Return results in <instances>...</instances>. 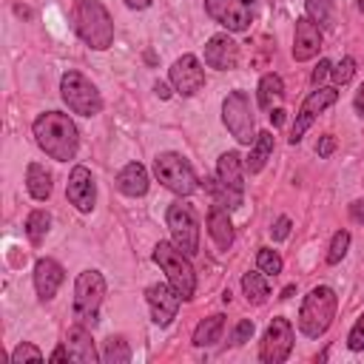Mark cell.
Wrapping results in <instances>:
<instances>
[{
    "mask_svg": "<svg viewBox=\"0 0 364 364\" xmlns=\"http://www.w3.org/2000/svg\"><path fill=\"white\" fill-rule=\"evenodd\" d=\"M165 222H168V230H171V236H173V245H176L179 250H185L188 256H193V253L199 250V222H196L191 205L173 202V205L168 208Z\"/></svg>",
    "mask_w": 364,
    "mask_h": 364,
    "instance_id": "cell-9",
    "label": "cell"
},
{
    "mask_svg": "<svg viewBox=\"0 0 364 364\" xmlns=\"http://www.w3.org/2000/svg\"><path fill=\"white\" fill-rule=\"evenodd\" d=\"M145 299H148L151 316H154V321H156L159 327L171 324V321L176 318L179 304H182V296L173 290L171 282H168V284H165V282H162V284H151V287L145 290Z\"/></svg>",
    "mask_w": 364,
    "mask_h": 364,
    "instance_id": "cell-15",
    "label": "cell"
},
{
    "mask_svg": "<svg viewBox=\"0 0 364 364\" xmlns=\"http://www.w3.org/2000/svg\"><path fill=\"white\" fill-rule=\"evenodd\" d=\"M336 100H338V91H336V88H316V91L301 102V108H299V114H296V122H293V128H290V145L301 142V136H304V131L313 125V119H316L327 105H333Z\"/></svg>",
    "mask_w": 364,
    "mask_h": 364,
    "instance_id": "cell-13",
    "label": "cell"
},
{
    "mask_svg": "<svg viewBox=\"0 0 364 364\" xmlns=\"http://www.w3.org/2000/svg\"><path fill=\"white\" fill-rule=\"evenodd\" d=\"M208 233L219 250H228L233 245V222H230L228 208L222 202H213V208L208 213Z\"/></svg>",
    "mask_w": 364,
    "mask_h": 364,
    "instance_id": "cell-21",
    "label": "cell"
},
{
    "mask_svg": "<svg viewBox=\"0 0 364 364\" xmlns=\"http://www.w3.org/2000/svg\"><path fill=\"white\" fill-rule=\"evenodd\" d=\"M290 350H293V327H290L287 318L276 316V318L267 324L264 336H262L259 358H262L264 364H282V361L290 355Z\"/></svg>",
    "mask_w": 364,
    "mask_h": 364,
    "instance_id": "cell-11",
    "label": "cell"
},
{
    "mask_svg": "<svg viewBox=\"0 0 364 364\" xmlns=\"http://www.w3.org/2000/svg\"><path fill=\"white\" fill-rule=\"evenodd\" d=\"M26 188H28V193H31L37 202L48 199V196H51V173H48L40 162H31V165L26 168Z\"/></svg>",
    "mask_w": 364,
    "mask_h": 364,
    "instance_id": "cell-24",
    "label": "cell"
},
{
    "mask_svg": "<svg viewBox=\"0 0 364 364\" xmlns=\"http://www.w3.org/2000/svg\"><path fill=\"white\" fill-rule=\"evenodd\" d=\"M347 247H350V233L347 230H336L333 242H330V250H327V264H338L347 256Z\"/></svg>",
    "mask_w": 364,
    "mask_h": 364,
    "instance_id": "cell-32",
    "label": "cell"
},
{
    "mask_svg": "<svg viewBox=\"0 0 364 364\" xmlns=\"http://www.w3.org/2000/svg\"><path fill=\"white\" fill-rule=\"evenodd\" d=\"M270 154H273V134L270 131H262L256 136V142L250 145V154L245 159V171L247 173H259L264 168V162L270 159Z\"/></svg>",
    "mask_w": 364,
    "mask_h": 364,
    "instance_id": "cell-23",
    "label": "cell"
},
{
    "mask_svg": "<svg viewBox=\"0 0 364 364\" xmlns=\"http://www.w3.org/2000/svg\"><path fill=\"white\" fill-rule=\"evenodd\" d=\"M154 91H156V97H162V100H168V97H171V91H168V85H165V82H156V85H154Z\"/></svg>",
    "mask_w": 364,
    "mask_h": 364,
    "instance_id": "cell-44",
    "label": "cell"
},
{
    "mask_svg": "<svg viewBox=\"0 0 364 364\" xmlns=\"http://www.w3.org/2000/svg\"><path fill=\"white\" fill-rule=\"evenodd\" d=\"M250 336H253V321H250V318H242V321L233 327V336H230V341L239 347V344L250 341Z\"/></svg>",
    "mask_w": 364,
    "mask_h": 364,
    "instance_id": "cell-36",
    "label": "cell"
},
{
    "mask_svg": "<svg viewBox=\"0 0 364 364\" xmlns=\"http://www.w3.org/2000/svg\"><path fill=\"white\" fill-rule=\"evenodd\" d=\"M333 151H336V136H333V134H324V136L318 139V145H316V154L324 159V156H330Z\"/></svg>",
    "mask_w": 364,
    "mask_h": 364,
    "instance_id": "cell-38",
    "label": "cell"
},
{
    "mask_svg": "<svg viewBox=\"0 0 364 364\" xmlns=\"http://www.w3.org/2000/svg\"><path fill=\"white\" fill-rule=\"evenodd\" d=\"M253 3L256 0H205V11L228 31H247L253 23Z\"/></svg>",
    "mask_w": 364,
    "mask_h": 364,
    "instance_id": "cell-10",
    "label": "cell"
},
{
    "mask_svg": "<svg viewBox=\"0 0 364 364\" xmlns=\"http://www.w3.org/2000/svg\"><path fill=\"white\" fill-rule=\"evenodd\" d=\"M205 63L216 71H230L239 63V46L228 34H213L205 46Z\"/></svg>",
    "mask_w": 364,
    "mask_h": 364,
    "instance_id": "cell-17",
    "label": "cell"
},
{
    "mask_svg": "<svg viewBox=\"0 0 364 364\" xmlns=\"http://www.w3.org/2000/svg\"><path fill=\"white\" fill-rule=\"evenodd\" d=\"M222 122L225 128L233 134L236 142L242 145H253L256 142V119H253V108H250V97L245 91H230L222 102Z\"/></svg>",
    "mask_w": 364,
    "mask_h": 364,
    "instance_id": "cell-8",
    "label": "cell"
},
{
    "mask_svg": "<svg viewBox=\"0 0 364 364\" xmlns=\"http://www.w3.org/2000/svg\"><path fill=\"white\" fill-rule=\"evenodd\" d=\"M60 97L80 117H94V114L102 111V97H100L97 85L85 74H80V71H65L63 74V80H60Z\"/></svg>",
    "mask_w": 364,
    "mask_h": 364,
    "instance_id": "cell-7",
    "label": "cell"
},
{
    "mask_svg": "<svg viewBox=\"0 0 364 364\" xmlns=\"http://www.w3.org/2000/svg\"><path fill=\"white\" fill-rule=\"evenodd\" d=\"M171 82L182 97H193L205 85V68L193 54H182L171 65Z\"/></svg>",
    "mask_w": 364,
    "mask_h": 364,
    "instance_id": "cell-14",
    "label": "cell"
},
{
    "mask_svg": "<svg viewBox=\"0 0 364 364\" xmlns=\"http://www.w3.org/2000/svg\"><path fill=\"white\" fill-rule=\"evenodd\" d=\"M353 74H355V60H353V57H344L338 65H333V80H336V85L350 82Z\"/></svg>",
    "mask_w": 364,
    "mask_h": 364,
    "instance_id": "cell-34",
    "label": "cell"
},
{
    "mask_svg": "<svg viewBox=\"0 0 364 364\" xmlns=\"http://www.w3.org/2000/svg\"><path fill=\"white\" fill-rule=\"evenodd\" d=\"M105 296V279L100 270H82L74 282V318L85 327L97 324L100 304Z\"/></svg>",
    "mask_w": 364,
    "mask_h": 364,
    "instance_id": "cell-6",
    "label": "cell"
},
{
    "mask_svg": "<svg viewBox=\"0 0 364 364\" xmlns=\"http://www.w3.org/2000/svg\"><path fill=\"white\" fill-rule=\"evenodd\" d=\"M256 264H259V270H262L264 276H279L282 267H284L282 256H279L273 247H259V253H256Z\"/></svg>",
    "mask_w": 364,
    "mask_h": 364,
    "instance_id": "cell-31",
    "label": "cell"
},
{
    "mask_svg": "<svg viewBox=\"0 0 364 364\" xmlns=\"http://www.w3.org/2000/svg\"><path fill=\"white\" fill-rule=\"evenodd\" d=\"M222 330H225V316H208V318H202L199 324H196V330H193V344L196 347H210V344H216L219 338H222Z\"/></svg>",
    "mask_w": 364,
    "mask_h": 364,
    "instance_id": "cell-25",
    "label": "cell"
},
{
    "mask_svg": "<svg viewBox=\"0 0 364 364\" xmlns=\"http://www.w3.org/2000/svg\"><path fill=\"white\" fill-rule=\"evenodd\" d=\"M151 3H154V0H125L128 9H148Z\"/></svg>",
    "mask_w": 364,
    "mask_h": 364,
    "instance_id": "cell-43",
    "label": "cell"
},
{
    "mask_svg": "<svg viewBox=\"0 0 364 364\" xmlns=\"http://www.w3.org/2000/svg\"><path fill=\"white\" fill-rule=\"evenodd\" d=\"M63 279H65V273H63L60 262H54L48 256L46 259H37V264H34V290H37V296L43 301L54 299V293L60 290Z\"/></svg>",
    "mask_w": 364,
    "mask_h": 364,
    "instance_id": "cell-20",
    "label": "cell"
},
{
    "mask_svg": "<svg viewBox=\"0 0 364 364\" xmlns=\"http://www.w3.org/2000/svg\"><path fill=\"white\" fill-rule=\"evenodd\" d=\"M68 358V350H65V344L63 347H57L54 353H51V361H65Z\"/></svg>",
    "mask_w": 364,
    "mask_h": 364,
    "instance_id": "cell-42",
    "label": "cell"
},
{
    "mask_svg": "<svg viewBox=\"0 0 364 364\" xmlns=\"http://www.w3.org/2000/svg\"><path fill=\"white\" fill-rule=\"evenodd\" d=\"M282 97H284V82H282V77H279V74H264V77L259 80V105H262L264 111H273V105H276Z\"/></svg>",
    "mask_w": 364,
    "mask_h": 364,
    "instance_id": "cell-26",
    "label": "cell"
},
{
    "mask_svg": "<svg viewBox=\"0 0 364 364\" xmlns=\"http://www.w3.org/2000/svg\"><path fill=\"white\" fill-rule=\"evenodd\" d=\"M34 139L57 162L74 159L77 148H80V131H77L74 119L60 111H46L34 119Z\"/></svg>",
    "mask_w": 364,
    "mask_h": 364,
    "instance_id": "cell-1",
    "label": "cell"
},
{
    "mask_svg": "<svg viewBox=\"0 0 364 364\" xmlns=\"http://www.w3.org/2000/svg\"><path fill=\"white\" fill-rule=\"evenodd\" d=\"M154 173L168 191H173L179 196H191L199 188V179H196L191 162L173 151H162L154 156Z\"/></svg>",
    "mask_w": 364,
    "mask_h": 364,
    "instance_id": "cell-5",
    "label": "cell"
},
{
    "mask_svg": "<svg viewBox=\"0 0 364 364\" xmlns=\"http://www.w3.org/2000/svg\"><path fill=\"white\" fill-rule=\"evenodd\" d=\"M117 188L125 196H145L148 193V171L139 162H128L117 173Z\"/></svg>",
    "mask_w": 364,
    "mask_h": 364,
    "instance_id": "cell-22",
    "label": "cell"
},
{
    "mask_svg": "<svg viewBox=\"0 0 364 364\" xmlns=\"http://www.w3.org/2000/svg\"><path fill=\"white\" fill-rule=\"evenodd\" d=\"M102 361L105 364H128L131 361V347L122 336H111L105 341V350H102Z\"/></svg>",
    "mask_w": 364,
    "mask_h": 364,
    "instance_id": "cell-28",
    "label": "cell"
},
{
    "mask_svg": "<svg viewBox=\"0 0 364 364\" xmlns=\"http://www.w3.org/2000/svg\"><path fill=\"white\" fill-rule=\"evenodd\" d=\"M270 122H273V125H282V122H284V111H282V108H273Z\"/></svg>",
    "mask_w": 364,
    "mask_h": 364,
    "instance_id": "cell-45",
    "label": "cell"
},
{
    "mask_svg": "<svg viewBox=\"0 0 364 364\" xmlns=\"http://www.w3.org/2000/svg\"><path fill=\"white\" fill-rule=\"evenodd\" d=\"M304 9H307V17H310L318 28L333 26V0H307Z\"/></svg>",
    "mask_w": 364,
    "mask_h": 364,
    "instance_id": "cell-30",
    "label": "cell"
},
{
    "mask_svg": "<svg viewBox=\"0 0 364 364\" xmlns=\"http://www.w3.org/2000/svg\"><path fill=\"white\" fill-rule=\"evenodd\" d=\"M330 68H333V63H330V60H321V63L316 65V71H313L310 82H313V85H318V82H321V80H324V77L330 74Z\"/></svg>",
    "mask_w": 364,
    "mask_h": 364,
    "instance_id": "cell-39",
    "label": "cell"
},
{
    "mask_svg": "<svg viewBox=\"0 0 364 364\" xmlns=\"http://www.w3.org/2000/svg\"><path fill=\"white\" fill-rule=\"evenodd\" d=\"M154 262L165 270L168 282L173 284V290L182 296V301L193 299V290H196V273H193V264L188 262V253L179 250L173 242H159L154 247Z\"/></svg>",
    "mask_w": 364,
    "mask_h": 364,
    "instance_id": "cell-4",
    "label": "cell"
},
{
    "mask_svg": "<svg viewBox=\"0 0 364 364\" xmlns=\"http://www.w3.org/2000/svg\"><path fill=\"white\" fill-rule=\"evenodd\" d=\"M63 344L68 350V361H77V364H94L97 361V347H94V338H91L85 324L77 321L74 327H68Z\"/></svg>",
    "mask_w": 364,
    "mask_h": 364,
    "instance_id": "cell-19",
    "label": "cell"
},
{
    "mask_svg": "<svg viewBox=\"0 0 364 364\" xmlns=\"http://www.w3.org/2000/svg\"><path fill=\"white\" fill-rule=\"evenodd\" d=\"M353 105H355V111L364 117V82H361V88L355 91V100H353Z\"/></svg>",
    "mask_w": 364,
    "mask_h": 364,
    "instance_id": "cell-41",
    "label": "cell"
},
{
    "mask_svg": "<svg viewBox=\"0 0 364 364\" xmlns=\"http://www.w3.org/2000/svg\"><path fill=\"white\" fill-rule=\"evenodd\" d=\"M293 290H296V287H293V284H287V287L282 290V299H290V296H293Z\"/></svg>",
    "mask_w": 364,
    "mask_h": 364,
    "instance_id": "cell-46",
    "label": "cell"
},
{
    "mask_svg": "<svg viewBox=\"0 0 364 364\" xmlns=\"http://www.w3.org/2000/svg\"><path fill=\"white\" fill-rule=\"evenodd\" d=\"M270 236H273V242L287 239V236H290V219H287V216H279V219H276V225L270 228Z\"/></svg>",
    "mask_w": 364,
    "mask_h": 364,
    "instance_id": "cell-37",
    "label": "cell"
},
{
    "mask_svg": "<svg viewBox=\"0 0 364 364\" xmlns=\"http://www.w3.org/2000/svg\"><path fill=\"white\" fill-rule=\"evenodd\" d=\"M358 9H361V11H364V0H358Z\"/></svg>",
    "mask_w": 364,
    "mask_h": 364,
    "instance_id": "cell-47",
    "label": "cell"
},
{
    "mask_svg": "<svg viewBox=\"0 0 364 364\" xmlns=\"http://www.w3.org/2000/svg\"><path fill=\"white\" fill-rule=\"evenodd\" d=\"M242 290H245L247 301H253V304H264L267 296H270V284H267L262 270L259 273H245L242 276Z\"/></svg>",
    "mask_w": 364,
    "mask_h": 364,
    "instance_id": "cell-27",
    "label": "cell"
},
{
    "mask_svg": "<svg viewBox=\"0 0 364 364\" xmlns=\"http://www.w3.org/2000/svg\"><path fill=\"white\" fill-rule=\"evenodd\" d=\"M336 307H338V296L333 287L327 284H318L313 287L304 301H301V310H299V330L310 338H318L327 333V327L333 324L336 318Z\"/></svg>",
    "mask_w": 364,
    "mask_h": 364,
    "instance_id": "cell-3",
    "label": "cell"
},
{
    "mask_svg": "<svg viewBox=\"0 0 364 364\" xmlns=\"http://www.w3.org/2000/svg\"><path fill=\"white\" fill-rule=\"evenodd\" d=\"M77 37L94 51H105L114 43V20L100 0H77L71 9Z\"/></svg>",
    "mask_w": 364,
    "mask_h": 364,
    "instance_id": "cell-2",
    "label": "cell"
},
{
    "mask_svg": "<svg viewBox=\"0 0 364 364\" xmlns=\"http://www.w3.org/2000/svg\"><path fill=\"white\" fill-rule=\"evenodd\" d=\"M48 228H51V216H48L46 210H31V213H28V219H26V236H28L34 245H40V242L46 239Z\"/></svg>",
    "mask_w": 364,
    "mask_h": 364,
    "instance_id": "cell-29",
    "label": "cell"
},
{
    "mask_svg": "<svg viewBox=\"0 0 364 364\" xmlns=\"http://www.w3.org/2000/svg\"><path fill=\"white\" fill-rule=\"evenodd\" d=\"M65 196L68 202L80 210V213H91L94 210V199H97V188H94V176L85 165H74L68 173V185H65Z\"/></svg>",
    "mask_w": 364,
    "mask_h": 364,
    "instance_id": "cell-16",
    "label": "cell"
},
{
    "mask_svg": "<svg viewBox=\"0 0 364 364\" xmlns=\"http://www.w3.org/2000/svg\"><path fill=\"white\" fill-rule=\"evenodd\" d=\"M245 162L236 151H225L219 156V165H216V173H219V182H222V191H225V199L222 205L228 208H239L242 205V193H245Z\"/></svg>",
    "mask_w": 364,
    "mask_h": 364,
    "instance_id": "cell-12",
    "label": "cell"
},
{
    "mask_svg": "<svg viewBox=\"0 0 364 364\" xmlns=\"http://www.w3.org/2000/svg\"><path fill=\"white\" fill-rule=\"evenodd\" d=\"M347 347H350L353 353H361V350H364V313H361L358 321L353 324V330H350V336H347Z\"/></svg>",
    "mask_w": 364,
    "mask_h": 364,
    "instance_id": "cell-35",
    "label": "cell"
},
{
    "mask_svg": "<svg viewBox=\"0 0 364 364\" xmlns=\"http://www.w3.org/2000/svg\"><path fill=\"white\" fill-rule=\"evenodd\" d=\"M350 219L358 222V225H364V199H355V202L350 205Z\"/></svg>",
    "mask_w": 364,
    "mask_h": 364,
    "instance_id": "cell-40",
    "label": "cell"
},
{
    "mask_svg": "<svg viewBox=\"0 0 364 364\" xmlns=\"http://www.w3.org/2000/svg\"><path fill=\"white\" fill-rule=\"evenodd\" d=\"M321 48V28L310 20V17H299L296 20V37H293V57L299 63L313 60Z\"/></svg>",
    "mask_w": 364,
    "mask_h": 364,
    "instance_id": "cell-18",
    "label": "cell"
},
{
    "mask_svg": "<svg viewBox=\"0 0 364 364\" xmlns=\"http://www.w3.org/2000/svg\"><path fill=\"white\" fill-rule=\"evenodd\" d=\"M23 361H43V353H40L34 344L23 341V344H17V347L11 350V364H23Z\"/></svg>",
    "mask_w": 364,
    "mask_h": 364,
    "instance_id": "cell-33",
    "label": "cell"
}]
</instances>
